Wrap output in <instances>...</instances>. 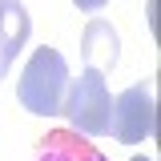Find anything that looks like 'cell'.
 I'll return each instance as SVG.
<instances>
[{
    "label": "cell",
    "mask_w": 161,
    "mask_h": 161,
    "mask_svg": "<svg viewBox=\"0 0 161 161\" xmlns=\"http://www.w3.org/2000/svg\"><path fill=\"white\" fill-rule=\"evenodd\" d=\"M64 89H69V64L57 48H36L32 60L20 73V105L36 117H57L64 105Z\"/></svg>",
    "instance_id": "obj_1"
},
{
    "label": "cell",
    "mask_w": 161,
    "mask_h": 161,
    "mask_svg": "<svg viewBox=\"0 0 161 161\" xmlns=\"http://www.w3.org/2000/svg\"><path fill=\"white\" fill-rule=\"evenodd\" d=\"M109 85L101 77V69H85L80 80H69V89H64V105H60V113L69 117V125L85 133V137H105L109 133Z\"/></svg>",
    "instance_id": "obj_2"
},
{
    "label": "cell",
    "mask_w": 161,
    "mask_h": 161,
    "mask_svg": "<svg viewBox=\"0 0 161 161\" xmlns=\"http://www.w3.org/2000/svg\"><path fill=\"white\" fill-rule=\"evenodd\" d=\"M157 101H153V80H137L125 93H117V101L109 105V133L121 145H137L149 141L157 129Z\"/></svg>",
    "instance_id": "obj_3"
},
{
    "label": "cell",
    "mask_w": 161,
    "mask_h": 161,
    "mask_svg": "<svg viewBox=\"0 0 161 161\" xmlns=\"http://www.w3.org/2000/svg\"><path fill=\"white\" fill-rule=\"evenodd\" d=\"M32 32V20L24 12L20 0H0V80L8 77V69L16 64V53Z\"/></svg>",
    "instance_id": "obj_4"
},
{
    "label": "cell",
    "mask_w": 161,
    "mask_h": 161,
    "mask_svg": "<svg viewBox=\"0 0 161 161\" xmlns=\"http://www.w3.org/2000/svg\"><path fill=\"white\" fill-rule=\"evenodd\" d=\"M80 53L89 60V69H113V64H117V32H113V24H109V20H93V24L85 28Z\"/></svg>",
    "instance_id": "obj_5"
},
{
    "label": "cell",
    "mask_w": 161,
    "mask_h": 161,
    "mask_svg": "<svg viewBox=\"0 0 161 161\" xmlns=\"http://www.w3.org/2000/svg\"><path fill=\"white\" fill-rule=\"evenodd\" d=\"M40 161H105V157H101L93 145H85V141L69 137V133H53V137L44 141Z\"/></svg>",
    "instance_id": "obj_6"
},
{
    "label": "cell",
    "mask_w": 161,
    "mask_h": 161,
    "mask_svg": "<svg viewBox=\"0 0 161 161\" xmlns=\"http://www.w3.org/2000/svg\"><path fill=\"white\" fill-rule=\"evenodd\" d=\"M73 4H77L80 12H101V8H105L109 0H73Z\"/></svg>",
    "instance_id": "obj_7"
},
{
    "label": "cell",
    "mask_w": 161,
    "mask_h": 161,
    "mask_svg": "<svg viewBox=\"0 0 161 161\" xmlns=\"http://www.w3.org/2000/svg\"><path fill=\"white\" fill-rule=\"evenodd\" d=\"M133 161H153V157H133Z\"/></svg>",
    "instance_id": "obj_8"
}]
</instances>
